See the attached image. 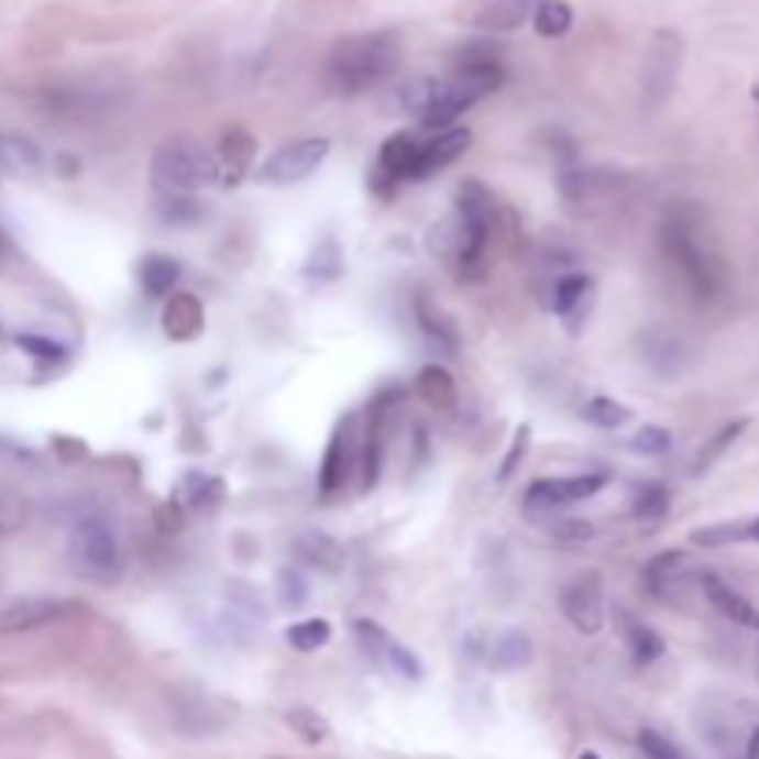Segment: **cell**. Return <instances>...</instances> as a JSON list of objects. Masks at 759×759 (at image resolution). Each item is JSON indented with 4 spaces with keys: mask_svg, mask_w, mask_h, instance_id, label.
<instances>
[{
    "mask_svg": "<svg viewBox=\"0 0 759 759\" xmlns=\"http://www.w3.org/2000/svg\"><path fill=\"white\" fill-rule=\"evenodd\" d=\"M4 252H8V238L0 234V256H4Z\"/></svg>",
    "mask_w": 759,
    "mask_h": 759,
    "instance_id": "f6af8a7d",
    "label": "cell"
},
{
    "mask_svg": "<svg viewBox=\"0 0 759 759\" xmlns=\"http://www.w3.org/2000/svg\"><path fill=\"white\" fill-rule=\"evenodd\" d=\"M574 23V12L566 0H541L538 12H534V30L541 37H563Z\"/></svg>",
    "mask_w": 759,
    "mask_h": 759,
    "instance_id": "e575fe53",
    "label": "cell"
},
{
    "mask_svg": "<svg viewBox=\"0 0 759 759\" xmlns=\"http://www.w3.org/2000/svg\"><path fill=\"white\" fill-rule=\"evenodd\" d=\"M579 759H601V756H596V752H582Z\"/></svg>",
    "mask_w": 759,
    "mask_h": 759,
    "instance_id": "bcb514c9",
    "label": "cell"
},
{
    "mask_svg": "<svg viewBox=\"0 0 759 759\" xmlns=\"http://www.w3.org/2000/svg\"><path fill=\"white\" fill-rule=\"evenodd\" d=\"M330 156V141L327 138H300L289 141L271 152L267 160L256 167V178L263 186H297V182L311 178L316 170L327 164Z\"/></svg>",
    "mask_w": 759,
    "mask_h": 759,
    "instance_id": "5b68a950",
    "label": "cell"
},
{
    "mask_svg": "<svg viewBox=\"0 0 759 759\" xmlns=\"http://www.w3.org/2000/svg\"><path fill=\"white\" fill-rule=\"evenodd\" d=\"M541 0H493L490 8H482L474 15V23L482 30H493V34H504V30H519L526 19H534Z\"/></svg>",
    "mask_w": 759,
    "mask_h": 759,
    "instance_id": "7402d4cb",
    "label": "cell"
},
{
    "mask_svg": "<svg viewBox=\"0 0 759 759\" xmlns=\"http://www.w3.org/2000/svg\"><path fill=\"white\" fill-rule=\"evenodd\" d=\"M682 571H685V556L671 549V552L652 556V560L645 563L641 579H645V585H649L652 596H667V590H671L674 579H678Z\"/></svg>",
    "mask_w": 759,
    "mask_h": 759,
    "instance_id": "4316f807",
    "label": "cell"
},
{
    "mask_svg": "<svg viewBox=\"0 0 759 759\" xmlns=\"http://www.w3.org/2000/svg\"><path fill=\"white\" fill-rule=\"evenodd\" d=\"M660 241H663L667 260L674 263V271L682 275V282L693 289V297H701V300L715 297L718 293V263L704 252V245L696 241L690 222L671 216L663 222Z\"/></svg>",
    "mask_w": 759,
    "mask_h": 759,
    "instance_id": "3957f363",
    "label": "cell"
},
{
    "mask_svg": "<svg viewBox=\"0 0 759 759\" xmlns=\"http://www.w3.org/2000/svg\"><path fill=\"white\" fill-rule=\"evenodd\" d=\"M556 538L560 541H590L593 526L590 522H563V526H556Z\"/></svg>",
    "mask_w": 759,
    "mask_h": 759,
    "instance_id": "b9f144b4",
    "label": "cell"
},
{
    "mask_svg": "<svg viewBox=\"0 0 759 759\" xmlns=\"http://www.w3.org/2000/svg\"><path fill=\"white\" fill-rule=\"evenodd\" d=\"M178 278H182V263L175 256H160V252L145 256V260H141V267H138L141 289H145L152 300L170 297V289L178 286Z\"/></svg>",
    "mask_w": 759,
    "mask_h": 759,
    "instance_id": "603a6c76",
    "label": "cell"
},
{
    "mask_svg": "<svg viewBox=\"0 0 759 759\" xmlns=\"http://www.w3.org/2000/svg\"><path fill=\"white\" fill-rule=\"evenodd\" d=\"M160 522H164V534H178V526H182L178 504H175V508H170V504H164V508H160Z\"/></svg>",
    "mask_w": 759,
    "mask_h": 759,
    "instance_id": "7bdbcfd3",
    "label": "cell"
},
{
    "mask_svg": "<svg viewBox=\"0 0 759 759\" xmlns=\"http://www.w3.org/2000/svg\"><path fill=\"white\" fill-rule=\"evenodd\" d=\"M678 64H682V42H678V34L663 30V34H656L649 56H645V97L652 108L663 105V97L671 94Z\"/></svg>",
    "mask_w": 759,
    "mask_h": 759,
    "instance_id": "30bf717a",
    "label": "cell"
},
{
    "mask_svg": "<svg viewBox=\"0 0 759 759\" xmlns=\"http://www.w3.org/2000/svg\"><path fill=\"white\" fill-rule=\"evenodd\" d=\"M286 726L300 737V741H308V745L330 741V723L316 712V707H289V712H286Z\"/></svg>",
    "mask_w": 759,
    "mask_h": 759,
    "instance_id": "836d02e7",
    "label": "cell"
},
{
    "mask_svg": "<svg viewBox=\"0 0 759 759\" xmlns=\"http://www.w3.org/2000/svg\"><path fill=\"white\" fill-rule=\"evenodd\" d=\"M67 612H75V604L67 601H53V596H26V601H15L0 612V630L4 634H23V630H37V626H48L56 619H64Z\"/></svg>",
    "mask_w": 759,
    "mask_h": 759,
    "instance_id": "5bb4252c",
    "label": "cell"
},
{
    "mask_svg": "<svg viewBox=\"0 0 759 759\" xmlns=\"http://www.w3.org/2000/svg\"><path fill=\"white\" fill-rule=\"evenodd\" d=\"M468 148H471V130H463V127L438 130L430 141H419V156H415L411 182H422V178L438 175V170H444V167H452Z\"/></svg>",
    "mask_w": 759,
    "mask_h": 759,
    "instance_id": "8fae6325",
    "label": "cell"
},
{
    "mask_svg": "<svg viewBox=\"0 0 759 759\" xmlns=\"http://www.w3.org/2000/svg\"><path fill=\"white\" fill-rule=\"evenodd\" d=\"M607 485L604 471H590V474H571V479H538L526 490V504L541 512H556V508H571V504H582L596 497Z\"/></svg>",
    "mask_w": 759,
    "mask_h": 759,
    "instance_id": "52a82bcc",
    "label": "cell"
},
{
    "mask_svg": "<svg viewBox=\"0 0 759 759\" xmlns=\"http://www.w3.org/2000/svg\"><path fill=\"white\" fill-rule=\"evenodd\" d=\"M756 100H759V86H756Z\"/></svg>",
    "mask_w": 759,
    "mask_h": 759,
    "instance_id": "7dc6e473",
    "label": "cell"
},
{
    "mask_svg": "<svg viewBox=\"0 0 759 759\" xmlns=\"http://www.w3.org/2000/svg\"><path fill=\"white\" fill-rule=\"evenodd\" d=\"M400 45L393 34H360L345 37L327 56V82L338 94H367L397 70Z\"/></svg>",
    "mask_w": 759,
    "mask_h": 759,
    "instance_id": "6da1fadb",
    "label": "cell"
},
{
    "mask_svg": "<svg viewBox=\"0 0 759 759\" xmlns=\"http://www.w3.org/2000/svg\"><path fill=\"white\" fill-rule=\"evenodd\" d=\"M297 552H300V560H304V563L322 566V571H338L341 549H338V541L322 538V534H308V538H300Z\"/></svg>",
    "mask_w": 759,
    "mask_h": 759,
    "instance_id": "d590c367",
    "label": "cell"
},
{
    "mask_svg": "<svg viewBox=\"0 0 759 759\" xmlns=\"http://www.w3.org/2000/svg\"><path fill=\"white\" fill-rule=\"evenodd\" d=\"M345 267V256H341V245L333 238H322L316 249H311L308 263H304V275L311 282H333Z\"/></svg>",
    "mask_w": 759,
    "mask_h": 759,
    "instance_id": "f1b7e54d",
    "label": "cell"
},
{
    "mask_svg": "<svg viewBox=\"0 0 759 759\" xmlns=\"http://www.w3.org/2000/svg\"><path fill=\"white\" fill-rule=\"evenodd\" d=\"M637 522H660L667 512H671V493H667L663 482H641L634 490V504H630Z\"/></svg>",
    "mask_w": 759,
    "mask_h": 759,
    "instance_id": "83f0119b",
    "label": "cell"
},
{
    "mask_svg": "<svg viewBox=\"0 0 759 759\" xmlns=\"http://www.w3.org/2000/svg\"><path fill=\"white\" fill-rule=\"evenodd\" d=\"M330 637H333L330 619H300V623H293L286 630L289 649H297V652H319Z\"/></svg>",
    "mask_w": 759,
    "mask_h": 759,
    "instance_id": "d6a6232c",
    "label": "cell"
},
{
    "mask_svg": "<svg viewBox=\"0 0 759 759\" xmlns=\"http://www.w3.org/2000/svg\"><path fill=\"white\" fill-rule=\"evenodd\" d=\"M745 759H759V726L752 734H748V745H745Z\"/></svg>",
    "mask_w": 759,
    "mask_h": 759,
    "instance_id": "ee69618b",
    "label": "cell"
},
{
    "mask_svg": "<svg viewBox=\"0 0 759 759\" xmlns=\"http://www.w3.org/2000/svg\"><path fill=\"white\" fill-rule=\"evenodd\" d=\"M641 356L663 378H678L685 371V363H690V352H685L682 341L671 330H660V327L641 333Z\"/></svg>",
    "mask_w": 759,
    "mask_h": 759,
    "instance_id": "2e32d148",
    "label": "cell"
},
{
    "mask_svg": "<svg viewBox=\"0 0 759 759\" xmlns=\"http://www.w3.org/2000/svg\"><path fill=\"white\" fill-rule=\"evenodd\" d=\"M704 596L712 601V607L723 619H730L734 626H748V630H759V607L734 590L730 582H723L718 574H701Z\"/></svg>",
    "mask_w": 759,
    "mask_h": 759,
    "instance_id": "9a60e30c",
    "label": "cell"
},
{
    "mask_svg": "<svg viewBox=\"0 0 759 759\" xmlns=\"http://www.w3.org/2000/svg\"><path fill=\"white\" fill-rule=\"evenodd\" d=\"M70 560L94 582H111L123 571V552H119L116 534L100 519H82L70 530Z\"/></svg>",
    "mask_w": 759,
    "mask_h": 759,
    "instance_id": "277c9868",
    "label": "cell"
},
{
    "mask_svg": "<svg viewBox=\"0 0 759 759\" xmlns=\"http://www.w3.org/2000/svg\"><path fill=\"white\" fill-rule=\"evenodd\" d=\"M415 156H419V141L408 130L386 138V145L378 148V160H374V194L389 197L397 182H411Z\"/></svg>",
    "mask_w": 759,
    "mask_h": 759,
    "instance_id": "9c48e42d",
    "label": "cell"
},
{
    "mask_svg": "<svg viewBox=\"0 0 759 759\" xmlns=\"http://www.w3.org/2000/svg\"><path fill=\"white\" fill-rule=\"evenodd\" d=\"M671 430H663V427H641L630 438V452L634 455H667L671 452Z\"/></svg>",
    "mask_w": 759,
    "mask_h": 759,
    "instance_id": "74e56055",
    "label": "cell"
},
{
    "mask_svg": "<svg viewBox=\"0 0 759 759\" xmlns=\"http://www.w3.org/2000/svg\"><path fill=\"white\" fill-rule=\"evenodd\" d=\"M748 430V422L745 419H734V422H726L723 430L712 433V438L704 441V449L696 452V460H693V474H707L718 463V455H726V449L741 438V433Z\"/></svg>",
    "mask_w": 759,
    "mask_h": 759,
    "instance_id": "f546056e",
    "label": "cell"
},
{
    "mask_svg": "<svg viewBox=\"0 0 759 759\" xmlns=\"http://www.w3.org/2000/svg\"><path fill=\"white\" fill-rule=\"evenodd\" d=\"M560 607L566 615V623L579 634H601L604 630V593H601V574H579L574 582H566V590L560 593Z\"/></svg>",
    "mask_w": 759,
    "mask_h": 759,
    "instance_id": "ba28073f",
    "label": "cell"
},
{
    "mask_svg": "<svg viewBox=\"0 0 759 759\" xmlns=\"http://www.w3.org/2000/svg\"><path fill=\"white\" fill-rule=\"evenodd\" d=\"M349 474H352V419H341L338 430L330 433V444L319 463V497L322 501L338 497L349 485Z\"/></svg>",
    "mask_w": 759,
    "mask_h": 759,
    "instance_id": "7c38bea8",
    "label": "cell"
},
{
    "mask_svg": "<svg viewBox=\"0 0 759 759\" xmlns=\"http://www.w3.org/2000/svg\"><path fill=\"white\" fill-rule=\"evenodd\" d=\"M352 634H356L360 649H363V656H367L371 663L386 667V671L404 678V682H419V678H422L419 656H415L411 649H404V645L386 630V626H378L374 619H356V623H352Z\"/></svg>",
    "mask_w": 759,
    "mask_h": 759,
    "instance_id": "8992f818",
    "label": "cell"
},
{
    "mask_svg": "<svg viewBox=\"0 0 759 759\" xmlns=\"http://www.w3.org/2000/svg\"><path fill=\"white\" fill-rule=\"evenodd\" d=\"M252 156H256V145H252V138L241 134V130H230V134L222 138V148L216 152L222 186H234V182H241V175H249Z\"/></svg>",
    "mask_w": 759,
    "mask_h": 759,
    "instance_id": "ffe728a7",
    "label": "cell"
},
{
    "mask_svg": "<svg viewBox=\"0 0 759 759\" xmlns=\"http://www.w3.org/2000/svg\"><path fill=\"white\" fill-rule=\"evenodd\" d=\"M164 330L175 341H194L205 330V308L194 293H170L167 308H164Z\"/></svg>",
    "mask_w": 759,
    "mask_h": 759,
    "instance_id": "d6986e66",
    "label": "cell"
},
{
    "mask_svg": "<svg viewBox=\"0 0 759 759\" xmlns=\"http://www.w3.org/2000/svg\"><path fill=\"white\" fill-rule=\"evenodd\" d=\"M693 544L701 549H726V544H756L759 541V515H745V519H726L712 526H696L690 534Z\"/></svg>",
    "mask_w": 759,
    "mask_h": 759,
    "instance_id": "ac0fdd59",
    "label": "cell"
},
{
    "mask_svg": "<svg viewBox=\"0 0 759 759\" xmlns=\"http://www.w3.org/2000/svg\"><path fill=\"white\" fill-rule=\"evenodd\" d=\"M415 389H419V397L430 404V408L438 411H449L455 408V382L452 374L438 367V363H430V367L419 371V378H415Z\"/></svg>",
    "mask_w": 759,
    "mask_h": 759,
    "instance_id": "484cf974",
    "label": "cell"
},
{
    "mask_svg": "<svg viewBox=\"0 0 759 759\" xmlns=\"http://www.w3.org/2000/svg\"><path fill=\"white\" fill-rule=\"evenodd\" d=\"M152 182L164 197H194L219 182V160L194 141H164L152 156Z\"/></svg>",
    "mask_w": 759,
    "mask_h": 759,
    "instance_id": "7a4b0ae2",
    "label": "cell"
},
{
    "mask_svg": "<svg viewBox=\"0 0 759 759\" xmlns=\"http://www.w3.org/2000/svg\"><path fill=\"white\" fill-rule=\"evenodd\" d=\"M637 748L645 752V759H685V752L671 741V737H663V734H656V730H641V734H637Z\"/></svg>",
    "mask_w": 759,
    "mask_h": 759,
    "instance_id": "f35d334b",
    "label": "cell"
},
{
    "mask_svg": "<svg viewBox=\"0 0 759 759\" xmlns=\"http://www.w3.org/2000/svg\"><path fill=\"white\" fill-rule=\"evenodd\" d=\"M630 408L619 400H612V397H593V400H585L582 404V419L590 422V427L596 430H619L630 422Z\"/></svg>",
    "mask_w": 759,
    "mask_h": 759,
    "instance_id": "1f68e13d",
    "label": "cell"
},
{
    "mask_svg": "<svg viewBox=\"0 0 759 759\" xmlns=\"http://www.w3.org/2000/svg\"><path fill=\"white\" fill-rule=\"evenodd\" d=\"M389 404H378V411H371L367 419V441H363V493H371L382 479V463H386V438H389Z\"/></svg>",
    "mask_w": 759,
    "mask_h": 759,
    "instance_id": "e0dca14e",
    "label": "cell"
},
{
    "mask_svg": "<svg viewBox=\"0 0 759 759\" xmlns=\"http://www.w3.org/2000/svg\"><path fill=\"white\" fill-rule=\"evenodd\" d=\"M275 596H278L282 612H300V607L308 604V596H311L308 574H304L300 566H282L278 579H275Z\"/></svg>",
    "mask_w": 759,
    "mask_h": 759,
    "instance_id": "4dcf8cb0",
    "label": "cell"
},
{
    "mask_svg": "<svg viewBox=\"0 0 759 759\" xmlns=\"http://www.w3.org/2000/svg\"><path fill=\"white\" fill-rule=\"evenodd\" d=\"M526 449H530V427H515L512 449H508V455H504V460H501V471H497V479H501V482H508L512 474L519 471V463H522Z\"/></svg>",
    "mask_w": 759,
    "mask_h": 759,
    "instance_id": "ab89813d",
    "label": "cell"
},
{
    "mask_svg": "<svg viewBox=\"0 0 759 759\" xmlns=\"http://www.w3.org/2000/svg\"><path fill=\"white\" fill-rule=\"evenodd\" d=\"M15 345L26 352V356L42 360V363H64L67 360V349L59 345V341H48V338H37V333H15Z\"/></svg>",
    "mask_w": 759,
    "mask_h": 759,
    "instance_id": "8d00e7d4",
    "label": "cell"
},
{
    "mask_svg": "<svg viewBox=\"0 0 759 759\" xmlns=\"http://www.w3.org/2000/svg\"><path fill=\"white\" fill-rule=\"evenodd\" d=\"M415 322H419V330L427 333L444 356H455V349H460V333H455V327L441 316V311H433V304L427 297H415Z\"/></svg>",
    "mask_w": 759,
    "mask_h": 759,
    "instance_id": "d4e9b609",
    "label": "cell"
},
{
    "mask_svg": "<svg viewBox=\"0 0 759 759\" xmlns=\"http://www.w3.org/2000/svg\"><path fill=\"white\" fill-rule=\"evenodd\" d=\"M160 216H164L167 222H194V219L205 216V208H200L194 197H164Z\"/></svg>",
    "mask_w": 759,
    "mask_h": 759,
    "instance_id": "60d3db41",
    "label": "cell"
},
{
    "mask_svg": "<svg viewBox=\"0 0 759 759\" xmlns=\"http://www.w3.org/2000/svg\"><path fill=\"white\" fill-rule=\"evenodd\" d=\"M593 278L582 275V271H571V275H563L556 282L552 289V311L566 322V330L571 333H582L585 319H590L593 304H596V293H593Z\"/></svg>",
    "mask_w": 759,
    "mask_h": 759,
    "instance_id": "4fadbf2b",
    "label": "cell"
},
{
    "mask_svg": "<svg viewBox=\"0 0 759 759\" xmlns=\"http://www.w3.org/2000/svg\"><path fill=\"white\" fill-rule=\"evenodd\" d=\"M530 660H534L530 634H522V630L497 634V641H493V649H490V663L497 667V671H522Z\"/></svg>",
    "mask_w": 759,
    "mask_h": 759,
    "instance_id": "cb8c5ba5",
    "label": "cell"
},
{
    "mask_svg": "<svg viewBox=\"0 0 759 759\" xmlns=\"http://www.w3.org/2000/svg\"><path fill=\"white\" fill-rule=\"evenodd\" d=\"M619 630H623V641H626V649H630V660L637 667H649L656 663L663 656V637L652 630V626H645L641 619H634V615H626L619 612Z\"/></svg>",
    "mask_w": 759,
    "mask_h": 759,
    "instance_id": "44dd1931",
    "label": "cell"
}]
</instances>
